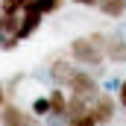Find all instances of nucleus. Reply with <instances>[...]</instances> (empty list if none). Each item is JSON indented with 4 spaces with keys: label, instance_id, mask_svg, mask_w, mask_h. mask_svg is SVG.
I'll return each mask as SVG.
<instances>
[{
    "label": "nucleus",
    "instance_id": "f257e3e1",
    "mask_svg": "<svg viewBox=\"0 0 126 126\" xmlns=\"http://www.w3.org/2000/svg\"><path fill=\"white\" fill-rule=\"evenodd\" d=\"M70 59L76 64H82V67H88V70H94L97 76L103 73V62H106V53H103V47L91 41V35H76V38H70Z\"/></svg>",
    "mask_w": 126,
    "mask_h": 126
},
{
    "label": "nucleus",
    "instance_id": "f03ea898",
    "mask_svg": "<svg viewBox=\"0 0 126 126\" xmlns=\"http://www.w3.org/2000/svg\"><path fill=\"white\" fill-rule=\"evenodd\" d=\"M67 91H70V94H82V97H97L103 91V85H100V79H97L94 70H79V67H76L73 79L67 82Z\"/></svg>",
    "mask_w": 126,
    "mask_h": 126
},
{
    "label": "nucleus",
    "instance_id": "7ed1b4c3",
    "mask_svg": "<svg viewBox=\"0 0 126 126\" xmlns=\"http://www.w3.org/2000/svg\"><path fill=\"white\" fill-rule=\"evenodd\" d=\"M88 114L97 120V126H109L114 120V114H117V100L111 94H106V91H100L94 97V103H91V111Z\"/></svg>",
    "mask_w": 126,
    "mask_h": 126
},
{
    "label": "nucleus",
    "instance_id": "20e7f679",
    "mask_svg": "<svg viewBox=\"0 0 126 126\" xmlns=\"http://www.w3.org/2000/svg\"><path fill=\"white\" fill-rule=\"evenodd\" d=\"M73 73H76V62L67 56H59V59H53L50 62V67H47V76L53 79V85H62V88H67V82L73 79Z\"/></svg>",
    "mask_w": 126,
    "mask_h": 126
},
{
    "label": "nucleus",
    "instance_id": "39448f33",
    "mask_svg": "<svg viewBox=\"0 0 126 126\" xmlns=\"http://www.w3.org/2000/svg\"><path fill=\"white\" fill-rule=\"evenodd\" d=\"M41 21H44V15L38 12V6H35V3H27V6H24V12H21L18 38H21V41H27L30 35H35V30L41 27Z\"/></svg>",
    "mask_w": 126,
    "mask_h": 126
},
{
    "label": "nucleus",
    "instance_id": "423d86ee",
    "mask_svg": "<svg viewBox=\"0 0 126 126\" xmlns=\"http://www.w3.org/2000/svg\"><path fill=\"white\" fill-rule=\"evenodd\" d=\"M103 53H106V62L126 64V35L109 32V35H106V44H103Z\"/></svg>",
    "mask_w": 126,
    "mask_h": 126
},
{
    "label": "nucleus",
    "instance_id": "0eeeda50",
    "mask_svg": "<svg viewBox=\"0 0 126 126\" xmlns=\"http://www.w3.org/2000/svg\"><path fill=\"white\" fill-rule=\"evenodd\" d=\"M24 120H27V111L18 106V103H3L0 106V126H24Z\"/></svg>",
    "mask_w": 126,
    "mask_h": 126
},
{
    "label": "nucleus",
    "instance_id": "6e6552de",
    "mask_svg": "<svg viewBox=\"0 0 126 126\" xmlns=\"http://www.w3.org/2000/svg\"><path fill=\"white\" fill-rule=\"evenodd\" d=\"M97 9H100L106 18H111V21H120L126 15V0H100Z\"/></svg>",
    "mask_w": 126,
    "mask_h": 126
},
{
    "label": "nucleus",
    "instance_id": "1a4fd4ad",
    "mask_svg": "<svg viewBox=\"0 0 126 126\" xmlns=\"http://www.w3.org/2000/svg\"><path fill=\"white\" fill-rule=\"evenodd\" d=\"M50 114H62L64 117V111H67V94H64V88L62 85H56V88H50Z\"/></svg>",
    "mask_w": 126,
    "mask_h": 126
},
{
    "label": "nucleus",
    "instance_id": "9d476101",
    "mask_svg": "<svg viewBox=\"0 0 126 126\" xmlns=\"http://www.w3.org/2000/svg\"><path fill=\"white\" fill-rule=\"evenodd\" d=\"M30 111L35 114V117H47V114H50V97H47V94L35 97V100H32V106H30Z\"/></svg>",
    "mask_w": 126,
    "mask_h": 126
},
{
    "label": "nucleus",
    "instance_id": "9b49d317",
    "mask_svg": "<svg viewBox=\"0 0 126 126\" xmlns=\"http://www.w3.org/2000/svg\"><path fill=\"white\" fill-rule=\"evenodd\" d=\"M32 3L38 6V12H41L44 18H47V15H53V12H59V9L64 6V0H32Z\"/></svg>",
    "mask_w": 126,
    "mask_h": 126
},
{
    "label": "nucleus",
    "instance_id": "f8f14e48",
    "mask_svg": "<svg viewBox=\"0 0 126 126\" xmlns=\"http://www.w3.org/2000/svg\"><path fill=\"white\" fill-rule=\"evenodd\" d=\"M27 3H32V0H0V12H12V15H21Z\"/></svg>",
    "mask_w": 126,
    "mask_h": 126
},
{
    "label": "nucleus",
    "instance_id": "ddd939ff",
    "mask_svg": "<svg viewBox=\"0 0 126 126\" xmlns=\"http://www.w3.org/2000/svg\"><path fill=\"white\" fill-rule=\"evenodd\" d=\"M64 126H97V120L91 117V114H82V117H67Z\"/></svg>",
    "mask_w": 126,
    "mask_h": 126
},
{
    "label": "nucleus",
    "instance_id": "4468645a",
    "mask_svg": "<svg viewBox=\"0 0 126 126\" xmlns=\"http://www.w3.org/2000/svg\"><path fill=\"white\" fill-rule=\"evenodd\" d=\"M117 103L126 109V79H120V85H117Z\"/></svg>",
    "mask_w": 126,
    "mask_h": 126
},
{
    "label": "nucleus",
    "instance_id": "2eb2a0df",
    "mask_svg": "<svg viewBox=\"0 0 126 126\" xmlns=\"http://www.w3.org/2000/svg\"><path fill=\"white\" fill-rule=\"evenodd\" d=\"M24 126H44V117H35V114H27Z\"/></svg>",
    "mask_w": 126,
    "mask_h": 126
},
{
    "label": "nucleus",
    "instance_id": "dca6fc26",
    "mask_svg": "<svg viewBox=\"0 0 126 126\" xmlns=\"http://www.w3.org/2000/svg\"><path fill=\"white\" fill-rule=\"evenodd\" d=\"M70 3H76V6H85V9H97V3H100V0H70Z\"/></svg>",
    "mask_w": 126,
    "mask_h": 126
},
{
    "label": "nucleus",
    "instance_id": "f3484780",
    "mask_svg": "<svg viewBox=\"0 0 126 126\" xmlns=\"http://www.w3.org/2000/svg\"><path fill=\"white\" fill-rule=\"evenodd\" d=\"M9 103V91H6V82H0V106Z\"/></svg>",
    "mask_w": 126,
    "mask_h": 126
}]
</instances>
